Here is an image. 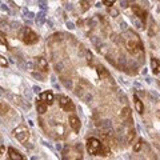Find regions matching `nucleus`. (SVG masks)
<instances>
[{
  "label": "nucleus",
  "mask_w": 160,
  "mask_h": 160,
  "mask_svg": "<svg viewBox=\"0 0 160 160\" xmlns=\"http://www.w3.org/2000/svg\"><path fill=\"white\" fill-rule=\"evenodd\" d=\"M126 46H127L128 52L131 53V55H133V56H138V55L143 53V51H144L142 40H140V38L135 32H132V31H128L127 32Z\"/></svg>",
  "instance_id": "f257e3e1"
},
{
  "label": "nucleus",
  "mask_w": 160,
  "mask_h": 160,
  "mask_svg": "<svg viewBox=\"0 0 160 160\" xmlns=\"http://www.w3.org/2000/svg\"><path fill=\"white\" fill-rule=\"evenodd\" d=\"M19 39L26 44H35L39 42V36L29 27H23L19 32Z\"/></svg>",
  "instance_id": "f03ea898"
},
{
  "label": "nucleus",
  "mask_w": 160,
  "mask_h": 160,
  "mask_svg": "<svg viewBox=\"0 0 160 160\" xmlns=\"http://www.w3.org/2000/svg\"><path fill=\"white\" fill-rule=\"evenodd\" d=\"M87 151L89 155H99L100 149H102V142L100 140H98L96 138H91L87 140Z\"/></svg>",
  "instance_id": "7ed1b4c3"
},
{
  "label": "nucleus",
  "mask_w": 160,
  "mask_h": 160,
  "mask_svg": "<svg viewBox=\"0 0 160 160\" xmlns=\"http://www.w3.org/2000/svg\"><path fill=\"white\" fill-rule=\"evenodd\" d=\"M58 100H59V107L62 108L63 111H66V112L75 111V104L69 98L64 96V95H60V96H58Z\"/></svg>",
  "instance_id": "20e7f679"
},
{
  "label": "nucleus",
  "mask_w": 160,
  "mask_h": 160,
  "mask_svg": "<svg viewBox=\"0 0 160 160\" xmlns=\"http://www.w3.org/2000/svg\"><path fill=\"white\" fill-rule=\"evenodd\" d=\"M12 133L20 143H26L28 140V138H29V131H28V128L26 126H19L18 128L13 129Z\"/></svg>",
  "instance_id": "39448f33"
},
{
  "label": "nucleus",
  "mask_w": 160,
  "mask_h": 160,
  "mask_svg": "<svg viewBox=\"0 0 160 160\" xmlns=\"http://www.w3.org/2000/svg\"><path fill=\"white\" fill-rule=\"evenodd\" d=\"M35 64H36V68L39 69V71H42V72H48V63H47V60L42 58V56H39V58H35Z\"/></svg>",
  "instance_id": "423d86ee"
},
{
  "label": "nucleus",
  "mask_w": 160,
  "mask_h": 160,
  "mask_svg": "<svg viewBox=\"0 0 160 160\" xmlns=\"http://www.w3.org/2000/svg\"><path fill=\"white\" fill-rule=\"evenodd\" d=\"M122 119H123V122L127 124V126H132V113H131V108L129 107H126V108H123V111H122Z\"/></svg>",
  "instance_id": "0eeeda50"
},
{
  "label": "nucleus",
  "mask_w": 160,
  "mask_h": 160,
  "mask_svg": "<svg viewBox=\"0 0 160 160\" xmlns=\"http://www.w3.org/2000/svg\"><path fill=\"white\" fill-rule=\"evenodd\" d=\"M68 122H69V127L73 129V132L78 133V132L80 131V127H82L79 118L76 116V115H71V116H69V119H68Z\"/></svg>",
  "instance_id": "6e6552de"
},
{
  "label": "nucleus",
  "mask_w": 160,
  "mask_h": 160,
  "mask_svg": "<svg viewBox=\"0 0 160 160\" xmlns=\"http://www.w3.org/2000/svg\"><path fill=\"white\" fill-rule=\"evenodd\" d=\"M132 12L135 13V16H138L143 23H146V20H147V12L144 11L142 7H139V6H132Z\"/></svg>",
  "instance_id": "1a4fd4ad"
},
{
  "label": "nucleus",
  "mask_w": 160,
  "mask_h": 160,
  "mask_svg": "<svg viewBox=\"0 0 160 160\" xmlns=\"http://www.w3.org/2000/svg\"><path fill=\"white\" fill-rule=\"evenodd\" d=\"M39 99H42L44 103L47 104V106H51V104H53V93L51 91H46V92H42L40 93Z\"/></svg>",
  "instance_id": "9d476101"
},
{
  "label": "nucleus",
  "mask_w": 160,
  "mask_h": 160,
  "mask_svg": "<svg viewBox=\"0 0 160 160\" xmlns=\"http://www.w3.org/2000/svg\"><path fill=\"white\" fill-rule=\"evenodd\" d=\"M8 159L9 160H23V155L18 152L15 148H8Z\"/></svg>",
  "instance_id": "9b49d317"
},
{
  "label": "nucleus",
  "mask_w": 160,
  "mask_h": 160,
  "mask_svg": "<svg viewBox=\"0 0 160 160\" xmlns=\"http://www.w3.org/2000/svg\"><path fill=\"white\" fill-rule=\"evenodd\" d=\"M47 107H48V106L43 102L42 99H38V100H36V109H38L39 113H42V115L46 113V112H47Z\"/></svg>",
  "instance_id": "f8f14e48"
},
{
  "label": "nucleus",
  "mask_w": 160,
  "mask_h": 160,
  "mask_svg": "<svg viewBox=\"0 0 160 160\" xmlns=\"http://www.w3.org/2000/svg\"><path fill=\"white\" fill-rule=\"evenodd\" d=\"M133 100H135V107H136V111L140 115H143L144 113V104H143V102L136 96V95L133 96Z\"/></svg>",
  "instance_id": "ddd939ff"
},
{
  "label": "nucleus",
  "mask_w": 160,
  "mask_h": 160,
  "mask_svg": "<svg viewBox=\"0 0 160 160\" xmlns=\"http://www.w3.org/2000/svg\"><path fill=\"white\" fill-rule=\"evenodd\" d=\"M151 67H152V72L155 75H159L160 73V62H159L158 59H155V58L151 59Z\"/></svg>",
  "instance_id": "4468645a"
},
{
  "label": "nucleus",
  "mask_w": 160,
  "mask_h": 160,
  "mask_svg": "<svg viewBox=\"0 0 160 160\" xmlns=\"http://www.w3.org/2000/svg\"><path fill=\"white\" fill-rule=\"evenodd\" d=\"M135 135H136V132L133 129V126H127V142L128 143H132Z\"/></svg>",
  "instance_id": "2eb2a0df"
},
{
  "label": "nucleus",
  "mask_w": 160,
  "mask_h": 160,
  "mask_svg": "<svg viewBox=\"0 0 160 160\" xmlns=\"http://www.w3.org/2000/svg\"><path fill=\"white\" fill-rule=\"evenodd\" d=\"M96 71H98V73H99V76L100 78H104V76H106V78H109V72L107 71V69L106 68H104L103 66H96Z\"/></svg>",
  "instance_id": "dca6fc26"
},
{
  "label": "nucleus",
  "mask_w": 160,
  "mask_h": 160,
  "mask_svg": "<svg viewBox=\"0 0 160 160\" xmlns=\"http://www.w3.org/2000/svg\"><path fill=\"white\" fill-rule=\"evenodd\" d=\"M80 7H82L83 12H86L89 9V7H91V3H89L88 0H80Z\"/></svg>",
  "instance_id": "f3484780"
},
{
  "label": "nucleus",
  "mask_w": 160,
  "mask_h": 160,
  "mask_svg": "<svg viewBox=\"0 0 160 160\" xmlns=\"http://www.w3.org/2000/svg\"><path fill=\"white\" fill-rule=\"evenodd\" d=\"M0 44H3V46H6V47H8L7 36H6V33H4L3 31H0Z\"/></svg>",
  "instance_id": "a211bd4d"
},
{
  "label": "nucleus",
  "mask_w": 160,
  "mask_h": 160,
  "mask_svg": "<svg viewBox=\"0 0 160 160\" xmlns=\"http://www.w3.org/2000/svg\"><path fill=\"white\" fill-rule=\"evenodd\" d=\"M9 111V107L7 106L6 103H0V115H4Z\"/></svg>",
  "instance_id": "6ab92c4d"
},
{
  "label": "nucleus",
  "mask_w": 160,
  "mask_h": 160,
  "mask_svg": "<svg viewBox=\"0 0 160 160\" xmlns=\"http://www.w3.org/2000/svg\"><path fill=\"white\" fill-rule=\"evenodd\" d=\"M142 146H143V139H139L138 143H136V146L133 147V151H135V152H139L140 148H142Z\"/></svg>",
  "instance_id": "aec40b11"
},
{
  "label": "nucleus",
  "mask_w": 160,
  "mask_h": 160,
  "mask_svg": "<svg viewBox=\"0 0 160 160\" xmlns=\"http://www.w3.org/2000/svg\"><path fill=\"white\" fill-rule=\"evenodd\" d=\"M0 66H2V67H7V66H8L7 59H6V58H3L2 55H0Z\"/></svg>",
  "instance_id": "412c9836"
},
{
  "label": "nucleus",
  "mask_w": 160,
  "mask_h": 160,
  "mask_svg": "<svg viewBox=\"0 0 160 160\" xmlns=\"http://www.w3.org/2000/svg\"><path fill=\"white\" fill-rule=\"evenodd\" d=\"M115 2H116V0H103V3L106 4V6H108V7H111Z\"/></svg>",
  "instance_id": "4be33fe9"
},
{
  "label": "nucleus",
  "mask_w": 160,
  "mask_h": 160,
  "mask_svg": "<svg viewBox=\"0 0 160 160\" xmlns=\"http://www.w3.org/2000/svg\"><path fill=\"white\" fill-rule=\"evenodd\" d=\"M4 152H6V147H4V146H0V159L3 158Z\"/></svg>",
  "instance_id": "5701e85b"
},
{
  "label": "nucleus",
  "mask_w": 160,
  "mask_h": 160,
  "mask_svg": "<svg viewBox=\"0 0 160 160\" xmlns=\"http://www.w3.org/2000/svg\"><path fill=\"white\" fill-rule=\"evenodd\" d=\"M108 12L111 13V15H115V16L118 15V11H116V9H112V8H108Z\"/></svg>",
  "instance_id": "b1692460"
}]
</instances>
